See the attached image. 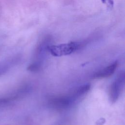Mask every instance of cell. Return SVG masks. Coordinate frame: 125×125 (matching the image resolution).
Wrapping results in <instances>:
<instances>
[{
	"instance_id": "1",
	"label": "cell",
	"mask_w": 125,
	"mask_h": 125,
	"mask_svg": "<svg viewBox=\"0 0 125 125\" xmlns=\"http://www.w3.org/2000/svg\"><path fill=\"white\" fill-rule=\"evenodd\" d=\"M78 46L79 44L77 42H71L67 43L50 46L48 50L53 56L60 57L71 54L78 49Z\"/></svg>"
},
{
	"instance_id": "2",
	"label": "cell",
	"mask_w": 125,
	"mask_h": 125,
	"mask_svg": "<svg viewBox=\"0 0 125 125\" xmlns=\"http://www.w3.org/2000/svg\"><path fill=\"white\" fill-rule=\"evenodd\" d=\"M125 83L124 73H121L113 82L110 89V99L112 103L115 102L120 94Z\"/></svg>"
},
{
	"instance_id": "3",
	"label": "cell",
	"mask_w": 125,
	"mask_h": 125,
	"mask_svg": "<svg viewBox=\"0 0 125 125\" xmlns=\"http://www.w3.org/2000/svg\"><path fill=\"white\" fill-rule=\"evenodd\" d=\"M118 63L117 62H115L110 65L105 67L101 70L96 72L93 75L94 78H103L108 77L113 74L115 71Z\"/></svg>"
},
{
	"instance_id": "4",
	"label": "cell",
	"mask_w": 125,
	"mask_h": 125,
	"mask_svg": "<svg viewBox=\"0 0 125 125\" xmlns=\"http://www.w3.org/2000/svg\"><path fill=\"white\" fill-rule=\"evenodd\" d=\"M70 100L66 97H58L52 99L50 102L51 106L57 109H63L67 107L70 104Z\"/></svg>"
},
{
	"instance_id": "5",
	"label": "cell",
	"mask_w": 125,
	"mask_h": 125,
	"mask_svg": "<svg viewBox=\"0 0 125 125\" xmlns=\"http://www.w3.org/2000/svg\"><path fill=\"white\" fill-rule=\"evenodd\" d=\"M90 85L85 84L79 86L74 92V97H78L85 94L90 89Z\"/></svg>"
},
{
	"instance_id": "6",
	"label": "cell",
	"mask_w": 125,
	"mask_h": 125,
	"mask_svg": "<svg viewBox=\"0 0 125 125\" xmlns=\"http://www.w3.org/2000/svg\"><path fill=\"white\" fill-rule=\"evenodd\" d=\"M103 3L105 4L108 10H111L114 6L113 0H101Z\"/></svg>"
},
{
	"instance_id": "7",
	"label": "cell",
	"mask_w": 125,
	"mask_h": 125,
	"mask_svg": "<svg viewBox=\"0 0 125 125\" xmlns=\"http://www.w3.org/2000/svg\"><path fill=\"white\" fill-rule=\"evenodd\" d=\"M39 69V66L36 64H31L27 68L28 70L31 71H36Z\"/></svg>"
},
{
	"instance_id": "8",
	"label": "cell",
	"mask_w": 125,
	"mask_h": 125,
	"mask_svg": "<svg viewBox=\"0 0 125 125\" xmlns=\"http://www.w3.org/2000/svg\"><path fill=\"white\" fill-rule=\"evenodd\" d=\"M6 101H7V100H5L4 99H0V105L1 104H4V103H6Z\"/></svg>"
}]
</instances>
